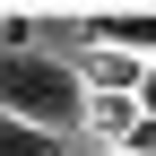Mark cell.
<instances>
[{
  "label": "cell",
  "instance_id": "obj_5",
  "mask_svg": "<svg viewBox=\"0 0 156 156\" xmlns=\"http://www.w3.org/2000/svg\"><path fill=\"white\" fill-rule=\"evenodd\" d=\"M0 52H35V17H17V9H0Z\"/></svg>",
  "mask_w": 156,
  "mask_h": 156
},
{
  "label": "cell",
  "instance_id": "obj_6",
  "mask_svg": "<svg viewBox=\"0 0 156 156\" xmlns=\"http://www.w3.org/2000/svg\"><path fill=\"white\" fill-rule=\"evenodd\" d=\"M130 104H139V122H156V61L139 69V87H130Z\"/></svg>",
  "mask_w": 156,
  "mask_h": 156
},
{
  "label": "cell",
  "instance_id": "obj_2",
  "mask_svg": "<svg viewBox=\"0 0 156 156\" xmlns=\"http://www.w3.org/2000/svg\"><path fill=\"white\" fill-rule=\"evenodd\" d=\"M87 44L95 52H130V61H156V9H95Z\"/></svg>",
  "mask_w": 156,
  "mask_h": 156
},
{
  "label": "cell",
  "instance_id": "obj_3",
  "mask_svg": "<svg viewBox=\"0 0 156 156\" xmlns=\"http://www.w3.org/2000/svg\"><path fill=\"white\" fill-rule=\"evenodd\" d=\"M130 122H139V104H130V95H87V113H78V130H95V139H104V156L130 139Z\"/></svg>",
  "mask_w": 156,
  "mask_h": 156
},
{
  "label": "cell",
  "instance_id": "obj_1",
  "mask_svg": "<svg viewBox=\"0 0 156 156\" xmlns=\"http://www.w3.org/2000/svg\"><path fill=\"white\" fill-rule=\"evenodd\" d=\"M0 113L44 139H78V113H87V87H78L69 61L52 52H0Z\"/></svg>",
  "mask_w": 156,
  "mask_h": 156
},
{
  "label": "cell",
  "instance_id": "obj_7",
  "mask_svg": "<svg viewBox=\"0 0 156 156\" xmlns=\"http://www.w3.org/2000/svg\"><path fill=\"white\" fill-rule=\"evenodd\" d=\"M113 156H156V122H130V139L113 147Z\"/></svg>",
  "mask_w": 156,
  "mask_h": 156
},
{
  "label": "cell",
  "instance_id": "obj_4",
  "mask_svg": "<svg viewBox=\"0 0 156 156\" xmlns=\"http://www.w3.org/2000/svg\"><path fill=\"white\" fill-rule=\"evenodd\" d=\"M0 156H69V139H44V130H26V122L0 113Z\"/></svg>",
  "mask_w": 156,
  "mask_h": 156
}]
</instances>
